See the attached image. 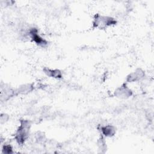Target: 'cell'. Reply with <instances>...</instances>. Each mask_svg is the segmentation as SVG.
I'll return each instance as SVG.
<instances>
[{"instance_id":"cell-3","label":"cell","mask_w":154,"mask_h":154,"mask_svg":"<svg viewBox=\"0 0 154 154\" xmlns=\"http://www.w3.org/2000/svg\"><path fill=\"white\" fill-rule=\"evenodd\" d=\"M28 34L32 40L38 46L45 47L47 45V42L38 34L37 29L31 28L30 30H29Z\"/></svg>"},{"instance_id":"cell-2","label":"cell","mask_w":154,"mask_h":154,"mask_svg":"<svg viewBox=\"0 0 154 154\" xmlns=\"http://www.w3.org/2000/svg\"><path fill=\"white\" fill-rule=\"evenodd\" d=\"M116 23V21L113 18L100 14H96L93 20L94 26L99 29H104Z\"/></svg>"},{"instance_id":"cell-4","label":"cell","mask_w":154,"mask_h":154,"mask_svg":"<svg viewBox=\"0 0 154 154\" xmlns=\"http://www.w3.org/2000/svg\"><path fill=\"white\" fill-rule=\"evenodd\" d=\"M115 95L118 97L125 99L132 95V91L126 85H123L115 91Z\"/></svg>"},{"instance_id":"cell-8","label":"cell","mask_w":154,"mask_h":154,"mask_svg":"<svg viewBox=\"0 0 154 154\" xmlns=\"http://www.w3.org/2000/svg\"><path fill=\"white\" fill-rule=\"evenodd\" d=\"M14 94V91L10 87H4L1 91V99L4 98V100L9 99Z\"/></svg>"},{"instance_id":"cell-6","label":"cell","mask_w":154,"mask_h":154,"mask_svg":"<svg viewBox=\"0 0 154 154\" xmlns=\"http://www.w3.org/2000/svg\"><path fill=\"white\" fill-rule=\"evenodd\" d=\"M100 131L102 134L105 137H112L116 133V128L111 125H105L101 126Z\"/></svg>"},{"instance_id":"cell-10","label":"cell","mask_w":154,"mask_h":154,"mask_svg":"<svg viewBox=\"0 0 154 154\" xmlns=\"http://www.w3.org/2000/svg\"><path fill=\"white\" fill-rule=\"evenodd\" d=\"M2 151L5 153H12V147L10 144H5L3 147Z\"/></svg>"},{"instance_id":"cell-1","label":"cell","mask_w":154,"mask_h":154,"mask_svg":"<svg viewBox=\"0 0 154 154\" xmlns=\"http://www.w3.org/2000/svg\"><path fill=\"white\" fill-rule=\"evenodd\" d=\"M30 129V123L28 120H23L20 121V124L18 128L16 134L15 139L18 144H23L28 137Z\"/></svg>"},{"instance_id":"cell-11","label":"cell","mask_w":154,"mask_h":154,"mask_svg":"<svg viewBox=\"0 0 154 154\" xmlns=\"http://www.w3.org/2000/svg\"><path fill=\"white\" fill-rule=\"evenodd\" d=\"M8 119V116L4 114V118L3 119V118H1V123H3L6 122L7 121Z\"/></svg>"},{"instance_id":"cell-5","label":"cell","mask_w":154,"mask_h":154,"mask_svg":"<svg viewBox=\"0 0 154 154\" xmlns=\"http://www.w3.org/2000/svg\"><path fill=\"white\" fill-rule=\"evenodd\" d=\"M144 72L141 69H137L134 72L130 73L127 77V81L128 82H134L141 79L143 78Z\"/></svg>"},{"instance_id":"cell-9","label":"cell","mask_w":154,"mask_h":154,"mask_svg":"<svg viewBox=\"0 0 154 154\" xmlns=\"http://www.w3.org/2000/svg\"><path fill=\"white\" fill-rule=\"evenodd\" d=\"M33 89V87L31 84H25L21 85L18 90L19 93H22V94H25L30 92L32 91Z\"/></svg>"},{"instance_id":"cell-7","label":"cell","mask_w":154,"mask_h":154,"mask_svg":"<svg viewBox=\"0 0 154 154\" xmlns=\"http://www.w3.org/2000/svg\"><path fill=\"white\" fill-rule=\"evenodd\" d=\"M44 72L49 76L55 78H61L62 77V73L60 70L58 69H51L45 67L43 69Z\"/></svg>"}]
</instances>
